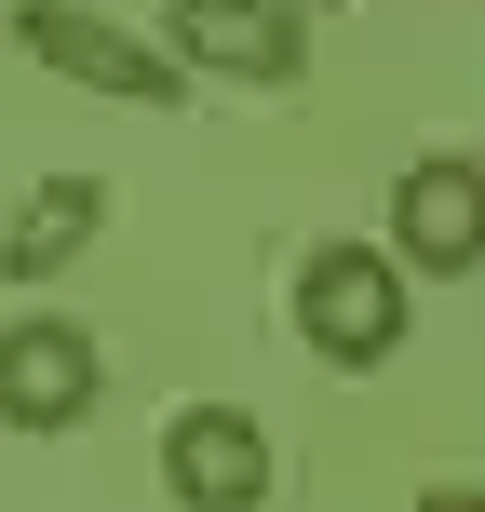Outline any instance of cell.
<instances>
[{"label":"cell","instance_id":"obj_1","mask_svg":"<svg viewBox=\"0 0 485 512\" xmlns=\"http://www.w3.org/2000/svg\"><path fill=\"white\" fill-rule=\"evenodd\" d=\"M297 337L324 364H391L405 351V256H378V243H310L297 256Z\"/></svg>","mask_w":485,"mask_h":512},{"label":"cell","instance_id":"obj_2","mask_svg":"<svg viewBox=\"0 0 485 512\" xmlns=\"http://www.w3.org/2000/svg\"><path fill=\"white\" fill-rule=\"evenodd\" d=\"M391 256L432 270V283L485 270V162H459V149L405 162V176H391Z\"/></svg>","mask_w":485,"mask_h":512},{"label":"cell","instance_id":"obj_3","mask_svg":"<svg viewBox=\"0 0 485 512\" xmlns=\"http://www.w3.org/2000/svg\"><path fill=\"white\" fill-rule=\"evenodd\" d=\"M95 378H108L95 324H68V310L0 324V418H14V432H68V418L95 405Z\"/></svg>","mask_w":485,"mask_h":512},{"label":"cell","instance_id":"obj_4","mask_svg":"<svg viewBox=\"0 0 485 512\" xmlns=\"http://www.w3.org/2000/svg\"><path fill=\"white\" fill-rule=\"evenodd\" d=\"M14 41L41 54V68L95 81V95H135V108H176V95H189V68H176V54L122 41V27H108V14H81V0H27V14H14Z\"/></svg>","mask_w":485,"mask_h":512},{"label":"cell","instance_id":"obj_5","mask_svg":"<svg viewBox=\"0 0 485 512\" xmlns=\"http://www.w3.org/2000/svg\"><path fill=\"white\" fill-rule=\"evenodd\" d=\"M176 68H203V81H297L310 27H297V0H176Z\"/></svg>","mask_w":485,"mask_h":512},{"label":"cell","instance_id":"obj_6","mask_svg":"<svg viewBox=\"0 0 485 512\" xmlns=\"http://www.w3.org/2000/svg\"><path fill=\"white\" fill-rule=\"evenodd\" d=\"M162 486H176L189 512H256V499H270V432H256L243 405H176Z\"/></svg>","mask_w":485,"mask_h":512},{"label":"cell","instance_id":"obj_7","mask_svg":"<svg viewBox=\"0 0 485 512\" xmlns=\"http://www.w3.org/2000/svg\"><path fill=\"white\" fill-rule=\"evenodd\" d=\"M95 216H108V189H95V176H41V189H27V216L0 230V270H14V283L68 270V256L95 243Z\"/></svg>","mask_w":485,"mask_h":512},{"label":"cell","instance_id":"obj_8","mask_svg":"<svg viewBox=\"0 0 485 512\" xmlns=\"http://www.w3.org/2000/svg\"><path fill=\"white\" fill-rule=\"evenodd\" d=\"M418 512H485V486H432V499H418Z\"/></svg>","mask_w":485,"mask_h":512},{"label":"cell","instance_id":"obj_9","mask_svg":"<svg viewBox=\"0 0 485 512\" xmlns=\"http://www.w3.org/2000/svg\"><path fill=\"white\" fill-rule=\"evenodd\" d=\"M297 14H337V0H297Z\"/></svg>","mask_w":485,"mask_h":512}]
</instances>
